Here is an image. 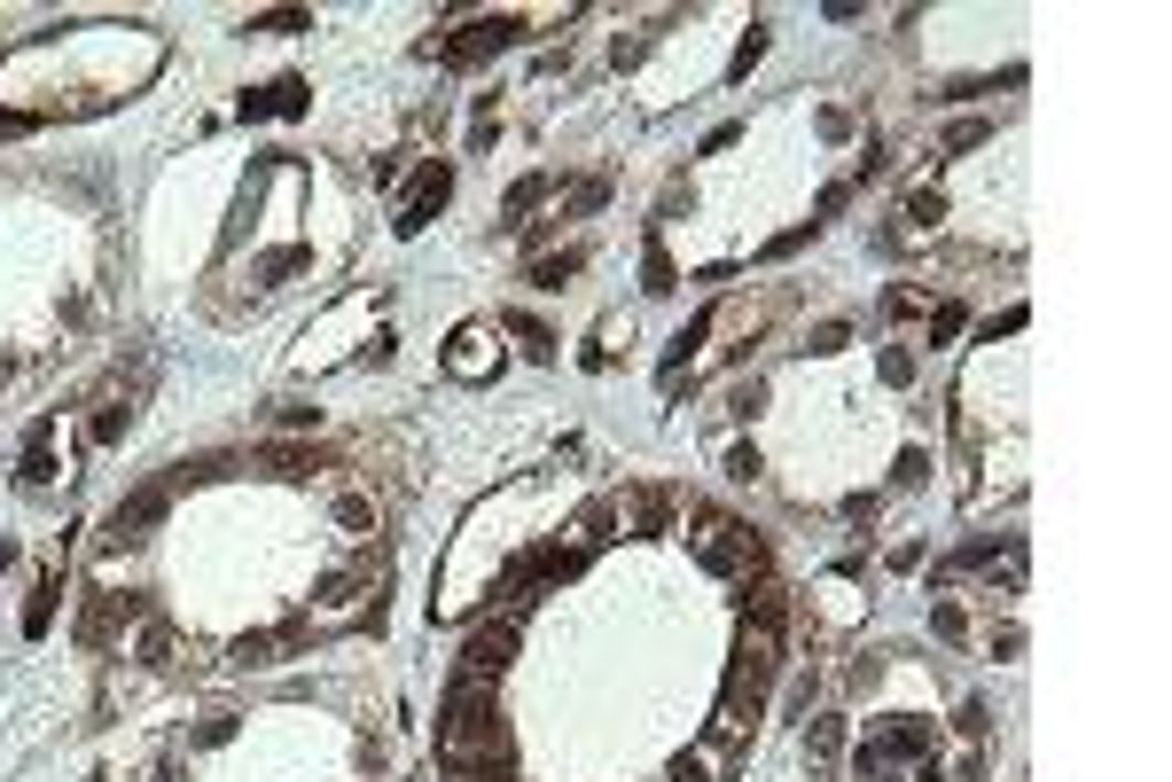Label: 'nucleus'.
<instances>
[{
  "instance_id": "obj_1",
  "label": "nucleus",
  "mask_w": 1172,
  "mask_h": 782,
  "mask_svg": "<svg viewBox=\"0 0 1172 782\" xmlns=\"http://www.w3.org/2000/svg\"><path fill=\"white\" fill-rule=\"evenodd\" d=\"M462 759H508L501 688H462L454 681V697L438 713V767H462Z\"/></svg>"
},
{
  "instance_id": "obj_2",
  "label": "nucleus",
  "mask_w": 1172,
  "mask_h": 782,
  "mask_svg": "<svg viewBox=\"0 0 1172 782\" xmlns=\"http://www.w3.org/2000/svg\"><path fill=\"white\" fill-rule=\"evenodd\" d=\"M516 32H524V17H477V24H462V40H430L422 55H438L445 71H477L501 47H516Z\"/></svg>"
},
{
  "instance_id": "obj_3",
  "label": "nucleus",
  "mask_w": 1172,
  "mask_h": 782,
  "mask_svg": "<svg viewBox=\"0 0 1172 782\" xmlns=\"http://www.w3.org/2000/svg\"><path fill=\"white\" fill-rule=\"evenodd\" d=\"M508 657H516V626L493 611V619H485V626L462 642V665H454V681H462V688H501Z\"/></svg>"
},
{
  "instance_id": "obj_4",
  "label": "nucleus",
  "mask_w": 1172,
  "mask_h": 782,
  "mask_svg": "<svg viewBox=\"0 0 1172 782\" xmlns=\"http://www.w3.org/2000/svg\"><path fill=\"white\" fill-rule=\"evenodd\" d=\"M445 196H454V164L430 157V164L415 172V189H407V204H399V219H391V227H399V235H422V227H430V212H438Z\"/></svg>"
},
{
  "instance_id": "obj_5",
  "label": "nucleus",
  "mask_w": 1172,
  "mask_h": 782,
  "mask_svg": "<svg viewBox=\"0 0 1172 782\" xmlns=\"http://www.w3.org/2000/svg\"><path fill=\"white\" fill-rule=\"evenodd\" d=\"M610 516H625V533H673V485H625Z\"/></svg>"
},
{
  "instance_id": "obj_6",
  "label": "nucleus",
  "mask_w": 1172,
  "mask_h": 782,
  "mask_svg": "<svg viewBox=\"0 0 1172 782\" xmlns=\"http://www.w3.org/2000/svg\"><path fill=\"white\" fill-rule=\"evenodd\" d=\"M157 516H164V485H149V493L118 501V508H110V525H103V540H110V548H141Z\"/></svg>"
},
{
  "instance_id": "obj_7",
  "label": "nucleus",
  "mask_w": 1172,
  "mask_h": 782,
  "mask_svg": "<svg viewBox=\"0 0 1172 782\" xmlns=\"http://www.w3.org/2000/svg\"><path fill=\"white\" fill-rule=\"evenodd\" d=\"M305 103H313L305 78H275V86H258V95H243V118H298Z\"/></svg>"
},
{
  "instance_id": "obj_8",
  "label": "nucleus",
  "mask_w": 1172,
  "mask_h": 782,
  "mask_svg": "<svg viewBox=\"0 0 1172 782\" xmlns=\"http://www.w3.org/2000/svg\"><path fill=\"white\" fill-rule=\"evenodd\" d=\"M298 642H305V634H298V626H282V634H243V642H235V650H227V657H235V665H243V673H250V665H282V657H290V650H298Z\"/></svg>"
},
{
  "instance_id": "obj_9",
  "label": "nucleus",
  "mask_w": 1172,
  "mask_h": 782,
  "mask_svg": "<svg viewBox=\"0 0 1172 782\" xmlns=\"http://www.w3.org/2000/svg\"><path fill=\"white\" fill-rule=\"evenodd\" d=\"M743 619H751V634H782V619H789V594H782L774 579H759V587L743 594Z\"/></svg>"
},
{
  "instance_id": "obj_10",
  "label": "nucleus",
  "mask_w": 1172,
  "mask_h": 782,
  "mask_svg": "<svg viewBox=\"0 0 1172 782\" xmlns=\"http://www.w3.org/2000/svg\"><path fill=\"white\" fill-rule=\"evenodd\" d=\"M579 267H587V250L571 243V250H548V258H531V282H539V290H563Z\"/></svg>"
},
{
  "instance_id": "obj_11",
  "label": "nucleus",
  "mask_w": 1172,
  "mask_h": 782,
  "mask_svg": "<svg viewBox=\"0 0 1172 782\" xmlns=\"http://www.w3.org/2000/svg\"><path fill=\"white\" fill-rule=\"evenodd\" d=\"M258 470L266 478H305V470H321V454L313 447H258Z\"/></svg>"
},
{
  "instance_id": "obj_12",
  "label": "nucleus",
  "mask_w": 1172,
  "mask_h": 782,
  "mask_svg": "<svg viewBox=\"0 0 1172 782\" xmlns=\"http://www.w3.org/2000/svg\"><path fill=\"white\" fill-rule=\"evenodd\" d=\"M539 196H548V172H531V181H516V189H508V204H501V227H524V212H531Z\"/></svg>"
},
{
  "instance_id": "obj_13",
  "label": "nucleus",
  "mask_w": 1172,
  "mask_h": 782,
  "mask_svg": "<svg viewBox=\"0 0 1172 782\" xmlns=\"http://www.w3.org/2000/svg\"><path fill=\"white\" fill-rule=\"evenodd\" d=\"M485 344H493L485 329H462V336H454V376H485Z\"/></svg>"
},
{
  "instance_id": "obj_14",
  "label": "nucleus",
  "mask_w": 1172,
  "mask_h": 782,
  "mask_svg": "<svg viewBox=\"0 0 1172 782\" xmlns=\"http://www.w3.org/2000/svg\"><path fill=\"white\" fill-rule=\"evenodd\" d=\"M55 594H63V587H55V579H40V594H32V611H24V634H32V642H40V634L55 626Z\"/></svg>"
},
{
  "instance_id": "obj_15",
  "label": "nucleus",
  "mask_w": 1172,
  "mask_h": 782,
  "mask_svg": "<svg viewBox=\"0 0 1172 782\" xmlns=\"http://www.w3.org/2000/svg\"><path fill=\"white\" fill-rule=\"evenodd\" d=\"M805 751H814V759H837V751H845V720H814V728H805Z\"/></svg>"
},
{
  "instance_id": "obj_16",
  "label": "nucleus",
  "mask_w": 1172,
  "mask_h": 782,
  "mask_svg": "<svg viewBox=\"0 0 1172 782\" xmlns=\"http://www.w3.org/2000/svg\"><path fill=\"white\" fill-rule=\"evenodd\" d=\"M508 329L524 336V353H531V361H548V353H556V336H548V329H539V321H524V313H508Z\"/></svg>"
},
{
  "instance_id": "obj_17",
  "label": "nucleus",
  "mask_w": 1172,
  "mask_h": 782,
  "mask_svg": "<svg viewBox=\"0 0 1172 782\" xmlns=\"http://www.w3.org/2000/svg\"><path fill=\"white\" fill-rule=\"evenodd\" d=\"M250 32H313L305 9H275V17H250Z\"/></svg>"
},
{
  "instance_id": "obj_18",
  "label": "nucleus",
  "mask_w": 1172,
  "mask_h": 782,
  "mask_svg": "<svg viewBox=\"0 0 1172 782\" xmlns=\"http://www.w3.org/2000/svg\"><path fill=\"white\" fill-rule=\"evenodd\" d=\"M172 650H180L172 626H149V634H141V665H172Z\"/></svg>"
},
{
  "instance_id": "obj_19",
  "label": "nucleus",
  "mask_w": 1172,
  "mask_h": 782,
  "mask_svg": "<svg viewBox=\"0 0 1172 782\" xmlns=\"http://www.w3.org/2000/svg\"><path fill=\"white\" fill-rule=\"evenodd\" d=\"M642 275H649L642 290H649V298H665V290H673V258H665V250H649V267H642Z\"/></svg>"
},
{
  "instance_id": "obj_20",
  "label": "nucleus",
  "mask_w": 1172,
  "mask_h": 782,
  "mask_svg": "<svg viewBox=\"0 0 1172 782\" xmlns=\"http://www.w3.org/2000/svg\"><path fill=\"white\" fill-rule=\"evenodd\" d=\"M907 212H915V227H938V219H946V204H938V196H931V189H923V196H915V204H907Z\"/></svg>"
},
{
  "instance_id": "obj_21",
  "label": "nucleus",
  "mask_w": 1172,
  "mask_h": 782,
  "mask_svg": "<svg viewBox=\"0 0 1172 782\" xmlns=\"http://www.w3.org/2000/svg\"><path fill=\"white\" fill-rule=\"evenodd\" d=\"M845 336H852L845 321H821V329H814V353H837V344H845Z\"/></svg>"
},
{
  "instance_id": "obj_22",
  "label": "nucleus",
  "mask_w": 1172,
  "mask_h": 782,
  "mask_svg": "<svg viewBox=\"0 0 1172 782\" xmlns=\"http://www.w3.org/2000/svg\"><path fill=\"white\" fill-rule=\"evenodd\" d=\"M602 196H610V189H602V181H579V189H571V212H594V204H602Z\"/></svg>"
},
{
  "instance_id": "obj_23",
  "label": "nucleus",
  "mask_w": 1172,
  "mask_h": 782,
  "mask_svg": "<svg viewBox=\"0 0 1172 782\" xmlns=\"http://www.w3.org/2000/svg\"><path fill=\"white\" fill-rule=\"evenodd\" d=\"M728 478H759V447H735V454H728Z\"/></svg>"
},
{
  "instance_id": "obj_24",
  "label": "nucleus",
  "mask_w": 1172,
  "mask_h": 782,
  "mask_svg": "<svg viewBox=\"0 0 1172 782\" xmlns=\"http://www.w3.org/2000/svg\"><path fill=\"white\" fill-rule=\"evenodd\" d=\"M673 782H703V759L688 751V759H673Z\"/></svg>"
},
{
  "instance_id": "obj_25",
  "label": "nucleus",
  "mask_w": 1172,
  "mask_h": 782,
  "mask_svg": "<svg viewBox=\"0 0 1172 782\" xmlns=\"http://www.w3.org/2000/svg\"><path fill=\"white\" fill-rule=\"evenodd\" d=\"M24 126H32L24 110H0V133H24Z\"/></svg>"
},
{
  "instance_id": "obj_26",
  "label": "nucleus",
  "mask_w": 1172,
  "mask_h": 782,
  "mask_svg": "<svg viewBox=\"0 0 1172 782\" xmlns=\"http://www.w3.org/2000/svg\"><path fill=\"white\" fill-rule=\"evenodd\" d=\"M0 564H9V548H0Z\"/></svg>"
},
{
  "instance_id": "obj_27",
  "label": "nucleus",
  "mask_w": 1172,
  "mask_h": 782,
  "mask_svg": "<svg viewBox=\"0 0 1172 782\" xmlns=\"http://www.w3.org/2000/svg\"><path fill=\"white\" fill-rule=\"evenodd\" d=\"M103 782H110V774H103Z\"/></svg>"
}]
</instances>
